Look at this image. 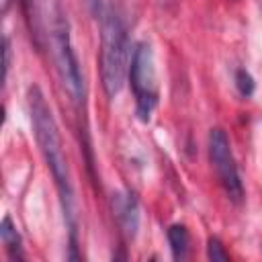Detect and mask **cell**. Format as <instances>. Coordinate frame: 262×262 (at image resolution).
Returning <instances> with one entry per match:
<instances>
[{
    "label": "cell",
    "instance_id": "obj_1",
    "mask_svg": "<svg viewBox=\"0 0 262 262\" xmlns=\"http://www.w3.org/2000/svg\"><path fill=\"white\" fill-rule=\"evenodd\" d=\"M27 104H29V115L33 123V133L37 139V145L45 158V164L55 180V186L59 190L61 199V209H63V219L70 231V258L76 260V246H78V227H76V209H74V186L70 178V168L68 160L61 147V137L53 119V113L41 92L39 86H31L27 90Z\"/></svg>",
    "mask_w": 262,
    "mask_h": 262
},
{
    "label": "cell",
    "instance_id": "obj_2",
    "mask_svg": "<svg viewBox=\"0 0 262 262\" xmlns=\"http://www.w3.org/2000/svg\"><path fill=\"white\" fill-rule=\"evenodd\" d=\"M129 37L123 16L108 6L100 14V80L108 98H115L129 74Z\"/></svg>",
    "mask_w": 262,
    "mask_h": 262
},
{
    "label": "cell",
    "instance_id": "obj_3",
    "mask_svg": "<svg viewBox=\"0 0 262 262\" xmlns=\"http://www.w3.org/2000/svg\"><path fill=\"white\" fill-rule=\"evenodd\" d=\"M49 31H51L49 33L51 35V51H53V59H55V68L61 78V84H63L66 92L70 94V98L74 102H80V100H84V80H82L76 51L72 47L68 18L63 16L59 6H55L51 12Z\"/></svg>",
    "mask_w": 262,
    "mask_h": 262
},
{
    "label": "cell",
    "instance_id": "obj_4",
    "mask_svg": "<svg viewBox=\"0 0 262 262\" xmlns=\"http://www.w3.org/2000/svg\"><path fill=\"white\" fill-rule=\"evenodd\" d=\"M129 82L135 94V111L141 121H149L158 104V86H156V66L149 43L139 41L133 47L129 61Z\"/></svg>",
    "mask_w": 262,
    "mask_h": 262
},
{
    "label": "cell",
    "instance_id": "obj_5",
    "mask_svg": "<svg viewBox=\"0 0 262 262\" xmlns=\"http://www.w3.org/2000/svg\"><path fill=\"white\" fill-rule=\"evenodd\" d=\"M209 160L217 172V178L225 190V194L233 201L239 203L244 199V184L239 180V172L231 154V145L229 139L225 135L223 129L215 127L209 133Z\"/></svg>",
    "mask_w": 262,
    "mask_h": 262
},
{
    "label": "cell",
    "instance_id": "obj_6",
    "mask_svg": "<svg viewBox=\"0 0 262 262\" xmlns=\"http://www.w3.org/2000/svg\"><path fill=\"white\" fill-rule=\"evenodd\" d=\"M111 207H113V215H115L121 231L133 239L137 233V227H139V203H137L135 194L129 190H119L113 194Z\"/></svg>",
    "mask_w": 262,
    "mask_h": 262
},
{
    "label": "cell",
    "instance_id": "obj_7",
    "mask_svg": "<svg viewBox=\"0 0 262 262\" xmlns=\"http://www.w3.org/2000/svg\"><path fill=\"white\" fill-rule=\"evenodd\" d=\"M0 237H2V244H4L6 254H8L10 260H23L25 258L20 235L16 231V225L12 223V219L8 215H4V219L0 223Z\"/></svg>",
    "mask_w": 262,
    "mask_h": 262
},
{
    "label": "cell",
    "instance_id": "obj_8",
    "mask_svg": "<svg viewBox=\"0 0 262 262\" xmlns=\"http://www.w3.org/2000/svg\"><path fill=\"white\" fill-rule=\"evenodd\" d=\"M166 235H168V244H170V250H172V258L174 260H184L188 256V246H190L188 229L180 223H174V225L168 227Z\"/></svg>",
    "mask_w": 262,
    "mask_h": 262
},
{
    "label": "cell",
    "instance_id": "obj_9",
    "mask_svg": "<svg viewBox=\"0 0 262 262\" xmlns=\"http://www.w3.org/2000/svg\"><path fill=\"white\" fill-rule=\"evenodd\" d=\"M235 88H237V92H239L244 98H248V96L254 94L256 84H254V78H252V74H250L248 70L239 68V70L235 72Z\"/></svg>",
    "mask_w": 262,
    "mask_h": 262
},
{
    "label": "cell",
    "instance_id": "obj_10",
    "mask_svg": "<svg viewBox=\"0 0 262 262\" xmlns=\"http://www.w3.org/2000/svg\"><path fill=\"white\" fill-rule=\"evenodd\" d=\"M207 258L213 262H229V254L225 252V246L219 237H209L207 242Z\"/></svg>",
    "mask_w": 262,
    "mask_h": 262
},
{
    "label": "cell",
    "instance_id": "obj_11",
    "mask_svg": "<svg viewBox=\"0 0 262 262\" xmlns=\"http://www.w3.org/2000/svg\"><path fill=\"white\" fill-rule=\"evenodd\" d=\"M88 8L92 14H102V8H100V0H86Z\"/></svg>",
    "mask_w": 262,
    "mask_h": 262
}]
</instances>
